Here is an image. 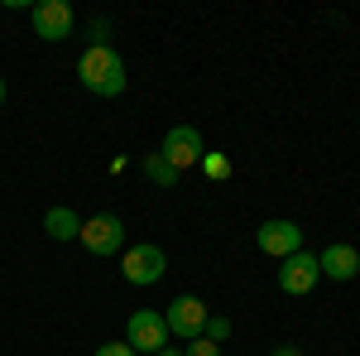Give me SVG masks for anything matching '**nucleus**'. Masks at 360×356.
Wrapping results in <instances>:
<instances>
[{
  "mask_svg": "<svg viewBox=\"0 0 360 356\" xmlns=\"http://www.w3.org/2000/svg\"><path fill=\"white\" fill-rule=\"evenodd\" d=\"M77 78L96 97H120L125 92V63H120V54L111 44H91L82 54V63H77Z\"/></svg>",
  "mask_w": 360,
  "mask_h": 356,
  "instance_id": "f257e3e1",
  "label": "nucleus"
},
{
  "mask_svg": "<svg viewBox=\"0 0 360 356\" xmlns=\"http://www.w3.org/2000/svg\"><path fill=\"white\" fill-rule=\"evenodd\" d=\"M77 241H82L91 255H115V250L125 246V226H120V217H115V212H96V217L82 221Z\"/></svg>",
  "mask_w": 360,
  "mask_h": 356,
  "instance_id": "f03ea898",
  "label": "nucleus"
},
{
  "mask_svg": "<svg viewBox=\"0 0 360 356\" xmlns=\"http://www.w3.org/2000/svg\"><path fill=\"white\" fill-rule=\"evenodd\" d=\"M125 342H130L135 352L159 356V352L168 347V323H164V313H149V308L130 313V323H125Z\"/></svg>",
  "mask_w": 360,
  "mask_h": 356,
  "instance_id": "7ed1b4c3",
  "label": "nucleus"
},
{
  "mask_svg": "<svg viewBox=\"0 0 360 356\" xmlns=\"http://www.w3.org/2000/svg\"><path fill=\"white\" fill-rule=\"evenodd\" d=\"M207 303L202 299H193V294H183V299H173L168 303V313H164V323H168V332L173 337H183V342H197L202 337V328H207Z\"/></svg>",
  "mask_w": 360,
  "mask_h": 356,
  "instance_id": "20e7f679",
  "label": "nucleus"
},
{
  "mask_svg": "<svg viewBox=\"0 0 360 356\" xmlns=\"http://www.w3.org/2000/svg\"><path fill=\"white\" fill-rule=\"evenodd\" d=\"M72 5L68 0H39L34 5V34L44 39V44H63V39H72Z\"/></svg>",
  "mask_w": 360,
  "mask_h": 356,
  "instance_id": "39448f33",
  "label": "nucleus"
},
{
  "mask_svg": "<svg viewBox=\"0 0 360 356\" xmlns=\"http://www.w3.org/2000/svg\"><path fill=\"white\" fill-rule=\"evenodd\" d=\"M164 250L154 246V241H144V246H130L125 255H120V270H125V279L130 284H159L164 279Z\"/></svg>",
  "mask_w": 360,
  "mask_h": 356,
  "instance_id": "423d86ee",
  "label": "nucleus"
},
{
  "mask_svg": "<svg viewBox=\"0 0 360 356\" xmlns=\"http://www.w3.org/2000/svg\"><path fill=\"white\" fill-rule=\"evenodd\" d=\"M317 279H322L317 255H312V250H293V255L283 260V270H278V289H283V294H312Z\"/></svg>",
  "mask_w": 360,
  "mask_h": 356,
  "instance_id": "0eeeda50",
  "label": "nucleus"
},
{
  "mask_svg": "<svg viewBox=\"0 0 360 356\" xmlns=\"http://www.w3.org/2000/svg\"><path fill=\"white\" fill-rule=\"evenodd\" d=\"M159 154L183 173V168L202 164V154H207V149H202V135H197L193 125H173V130L164 135V145H159Z\"/></svg>",
  "mask_w": 360,
  "mask_h": 356,
  "instance_id": "6e6552de",
  "label": "nucleus"
},
{
  "mask_svg": "<svg viewBox=\"0 0 360 356\" xmlns=\"http://www.w3.org/2000/svg\"><path fill=\"white\" fill-rule=\"evenodd\" d=\"M259 250L264 255H274V260H288L293 250H303V226L298 221H283V217H274V221H264L259 226Z\"/></svg>",
  "mask_w": 360,
  "mask_h": 356,
  "instance_id": "1a4fd4ad",
  "label": "nucleus"
},
{
  "mask_svg": "<svg viewBox=\"0 0 360 356\" xmlns=\"http://www.w3.org/2000/svg\"><path fill=\"white\" fill-rule=\"evenodd\" d=\"M317 265H322V274L327 279H356L360 274V255H356V246H327L322 255H317Z\"/></svg>",
  "mask_w": 360,
  "mask_h": 356,
  "instance_id": "9d476101",
  "label": "nucleus"
},
{
  "mask_svg": "<svg viewBox=\"0 0 360 356\" xmlns=\"http://www.w3.org/2000/svg\"><path fill=\"white\" fill-rule=\"evenodd\" d=\"M44 231L53 236V241H77V231H82V221L72 207H49V217H44Z\"/></svg>",
  "mask_w": 360,
  "mask_h": 356,
  "instance_id": "9b49d317",
  "label": "nucleus"
},
{
  "mask_svg": "<svg viewBox=\"0 0 360 356\" xmlns=\"http://www.w3.org/2000/svg\"><path fill=\"white\" fill-rule=\"evenodd\" d=\"M144 173H149L154 183H164V188H173V183H178V168L168 164L159 149H154V154H144Z\"/></svg>",
  "mask_w": 360,
  "mask_h": 356,
  "instance_id": "f8f14e48",
  "label": "nucleus"
},
{
  "mask_svg": "<svg viewBox=\"0 0 360 356\" xmlns=\"http://www.w3.org/2000/svg\"><path fill=\"white\" fill-rule=\"evenodd\" d=\"M202 337H207V342H217V347H221L226 337H231V318H207V328H202Z\"/></svg>",
  "mask_w": 360,
  "mask_h": 356,
  "instance_id": "ddd939ff",
  "label": "nucleus"
},
{
  "mask_svg": "<svg viewBox=\"0 0 360 356\" xmlns=\"http://www.w3.org/2000/svg\"><path fill=\"white\" fill-rule=\"evenodd\" d=\"M183 356H221V347L207 342V337H197V342H188V352H183Z\"/></svg>",
  "mask_w": 360,
  "mask_h": 356,
  "instance_id": "4468645a",
  "label": "nucleus"
},
{
  "mask_svg": "<svg viewBox=\"0 0 360 356\" xmlns=\"http://www.w3.org/2000/svg\"><path fill=\"white\" fill-rule=\"evenodd\" d=\"M202 164H207V173H212V178H226V173H231V164H226L221 154H202Z\"/></svg>",
  "mask_w": 360,
  "mask_h": 356,
  "instance_id": "2eb2a0df",
  "label": "nucleus"
},
{
  "mask_svg": "<svg viewBox=\"0 0 360 356\" xmlns=\"http://www.w3.org/2000/svg\"><path fill=\"white\" fill-rule=\"evenodd\" d=\"M96 356H139L130 342H106V347H96Z\"/></svg>",
  "mask_w": 360,
  "mask_h": 356,
  "instance_id": "dca6fc26",
  "label": "nucleus"
},
{
  "mask_svg": "<svg viewBox=\"0 0 360 356\" xmlns=\"http://www.w3.org/2000/svg\"><path fill=\"white\" fill-rule=\"evenodd\" d=\"M274 356H303V352H298V347H278Z\"/></svg>",
  "mask_w": 360,
  "mask_h": 356,
  "instance_id": "f3484780",
  "label": "nucleus"
},
{
  "mask_svg": "<svg viewBox=\"0 0 360 356\" xmlns=\"http://www.w3.org/2000/svg\"><path fill=\"white\" fill-rule=\"evenodd\" d=\"M159 356H183V352H178V347H164V352H159Z\"/></svg>",
  "mask_w": 360,
  "mask_h": 356,
  "instance_id": "a211bd4d",
  "label": "nucleus"
},
{
  "mask_svg": "<svg viewBox=\"0 0 360 356\" xmlns=\"http://www.w3.org/2000/svg\"><path fill=\"white\" fill-rule=\"evenodd\" d=\"M0 102H5V78H0Z\"/></svg>",
  "mask_w": 360,
  "mask_h": 356,
  "instance_id": "6ab92c4d",
  "label": "nucleus"
}]
</instances>
